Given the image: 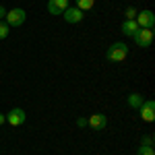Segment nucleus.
Masks as SVG:
<instances>
[{"label":"nucleus","mask_w":155,"mask_h":155,"mask_svg":"<svg viewBox=\"0 0 155 155\" xmlns=\"http://www.w3.org/2000/svg\"><path fill=\"white\" fill-rule=\"evenodd\" d=\"M137 155H155V149L151 145H141L139 151H137Z\"/></svg>","instance_id":"obj_13"},{"label":"nucleus","mask_w":155,"mask_h":155,"mask_svg":"<svg viewBox=\"0 0 155 155\" xmlns=\"http://www.w3.org/2000/svg\"><path fill=\"white\" fill-rule=\"evenodd\" d=\"M120 31H122L124 35L132 37L137 31H139V25H137V21H134V19H126V21L122 23V27H120Z\"/></svg>","instance_id":"obj_10"},{"label":"nucleus","mask_w":155,"mask_h":155,"mask_svg":"<svg viewBox=\"0 0 155 155\" xmlns=\"http://www.w3.org/2000/svg\"><path fill=\"white\" fill-rule=\"evenodd\" d=\"M137 25L141 27V29H153L155 27V15L153 11H149V8H145V11H139L137 12Z\"/></svg>","instance_id":"obj_3"},{"label":"nucleus","mask_w":155,"mask_h":155,"mask_svg":"<svg viewBox=\"0 0 155 155\" xmlns=\"http://www.w3.org/2000/svg\"><path fill=\"white\" fill-rule=\"evenodd\" d=\"M4 17H6V8H4V6H0V19H4Z\"/></svg>","instance_id":"obj_18"},{"label":"nucleus","mask_w":155,"mask_h":155,"mask_svg":"<svg viewBox=\"0 0 155 155\" xmlns=\"http://www.w3.org/2000/svg\"><path fill=\"white\" fill-rule=\"evenodd\" d=\"M132 39L139 48H149L153 44V29H141L139 27V31L132 35Z\"/></svg>","instance_id":"obj_4"},{"label":"nucleus","mask_w":155,"mask_h":155,"mask_svg":"<svg viewBox=\"0 0 155 155\" xmlns=\"http://www.w3.org/2000/svg\"><path fill=\"white\" fill-rule=\"evenodd\" d=\"M128 56V46L124 44V41H116V44H112L106 52V58L110 62H122V60H126Z\"/></svg>","instance_id":"obj_1"},{"label":"nucleus","mask_w":155,"mask_h":155,"mask_svg":"<svg viewBox=\"0 0 155 155\" xmlns=\"http://www.w3.org/2000/svg\"><path fill=\"white\" fill-rule=\"evenodd\" d=\"M25 19H27V12L23 8H11V11H6L4 23L8 25V27H21L25 23Z\"/></svg>","instance_id":"obj_2"},{"label":"nucleus","mask_w":155,"mask_h":155,"mask_svg":"<svg viewBox=\"0 0 155 155\" xmlns=\"http://www.w3.org/2000/svg\"><path fill=\"white\" fill-rule=\"evenodd\" d=\"M139 116H141L143 122H153L155 120V101L153 99L143 101V106L139 107Z\"/></svg>","instance_id":"obj_6"},{"label":"nucleus","mask_w":155,"mask_h":155,"mask_svg":"<svg viewBox=\"0 0 155 155\" xmlns=\"http://www.w3.org/2000/svg\"><path fill=\"white\" fill-rule=\"evenodd\" d=\"M68 6V0H48V12L50 15H62Z\"/></svg>","instance_id":"obj_9"},{"label":"nucleus","mask_w":155,"mask_h":155,"mask_svg":"<svg viewBox=\"0 0 155 155\" xmlns=\"http://www.w3.org/2000/svg\"><path fill=\"white\" fill-rule=\"evenodd\" d=\"M141 145H151V147H153V137H149V134L143 137V143H141Z\"/></svg>","instance_id":"obj_16"},{"label":"nucleus","mask_w":155,"mask_h":155,"mask_svg":"<svg viewBox=\"0 0 155 155\" xmlns=\"http://www.w3.org/2000/svg\"><path fill=\"white\" fill-rule=\"evenodd\" d=\"M4 122H6V116H4V114H0V126H2Z\"/></svg>","instance_id":"obj_19"},{"label":"nucleus","mask_w":155,"mask_h":155,"mask_svg":"<svg viewBox=\"0 0 155 155\" xmlns=\"http://www.w3.org/2000/svg\"><path fill=\"white\" fill-rule=\"evenodd\" d=\"M93 4H95V0H74V6L79 8V11H91L93 8Z\"/></svg>","instance_id":"obj_12"},{"label":"nucleus","mask_w":155,"mask_h":155,"mask_svg":"<svg viewBox=\"0 0 155 155\" xmlns=\"http://www.w3.org/2000/svg\"><path fill=\"white\" fill-rule=\"evenodd\" d=\"M8 33H11V27L4 23V21H0V39H4Z\"/></svg>","instance_id":"obj_14"},{"label":"nucleus","mask_w":155,"mask_h":155,"mask_svg":"<svg viewBox=\"0 0 155 155\" xmlns=\"http://www.w3.org/2000/svg\"><path fill=\"white\" fill-rule=\"evenodd\" d=\"M87 126H91L93 130H104L107 128V116L106 114H93L91 118H87Z\"/></svg>","instance_id":"obj_8"},{"label":"nucleus","mask_w":155,"mask_h":155,"mask_svg":"<svg viewBox=\"0 0 155 155\" xmlns=\"http://www.w3.org/2000/svg\"><path fill=\"white\" fill-rule=\"evenodd\" d=\"M137 8H134V6H128V8H126V11H124V15H126V19H137Z\"/></svg>","instance_id":"obj_15"},{"label":"nucleus","mask_w":155,"mask_h":155,"mask_svg":"<svg viewBox=\"0 0 155 155\" xmlns=\"http://www.w3.org/2000/svg\"><path fill=\"white\" fill-rule=\"evenodd\" d=\"M77 126L85 128V126H87V118H79V120H77Z\"/></svg>","instance_id":"obj_17"},{"label":"nucleus","mask_w":155,"mask_h":155,"mask_svg":"<svg viewBox=\"0 0 155 155\" xmlns=\"http://www.w3.org/2000/svg\"><path fill=\"white\" fill-rule=\"evenodd\" d=\"M143 95H141V93H130V95H128V106L132 107V110H139V107L143 106Z\"/></svg>","instance_id":"obj_11"},{"label":"nucleus","mask_w":155,"mask_h":155,"mask_svg":"<svg viewBox=\"0 0 155 155\" xmlns=\"http://www.w3.org/2000/svg\"><path fill=\"white\" fill-rule=\"evenodd\" d=\"M25 120H27V112H25L23 107H12L11 112L6 114V122L11 126H23Z\"/></svg>","instance_id":"obj_5"},{"label":"nucleus","mask_w":155,"mask_h":155,"mask_svg":"<svg viewBox=\"0 0 155 155\" xmlns=\"http://www.w3.org/2000/svg\"><path fill=\"white\" fill-rule=\"evenodd\" d=\"M62 17H64L66 23H81V21L85 19V12L79 11L77 6H66L64 12H62Z\"/></svg>","instance_id":"obj_7"}]
</instances>
